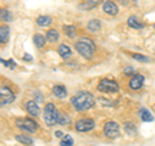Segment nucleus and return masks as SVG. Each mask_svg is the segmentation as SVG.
Returning a JSON list of instances; mask_svg holds the SVG:
<instances>
[{
	"label": "nucleus",
	"instance_id": "nucleus-12",
	"mask_svg": "<svg viewBox=\"0 0 155 146\" xmlns=\"http://www.w3.org/2000/svg\"><path fill=\"white\" fill-rule=\"evenodd\" d=\"M53 95L60 97V98H64V97L67 95V91L65 88V85L62 84H56L54 87H53Z\"/></svg>",
	"mask_w": 155,
	"mask_h": 146
},
{
	"label": "nucleus",
	"instance_id": "nucleus-25",
	"mask_svg": "<svg viewBox=\"0 0 155 146\" xmlns=\"http://www.w3.org/2000/svg\"><path fill=\"white\" fill-rule=\"evenodd\" d=\"M0 17H2V21H5V22H9L12 19V14L9 11H7V9H3L2 13H0Z\"/></svg>",
	"mask_w": 155,
	"mask_h": 146
},
{
	"label": "nucleus",
	"instance_id": "nucleus-24",
	"mask_svg": "<svg viewBox=\"0 0 155 146\" xmlns=\"http://www.w3.org/2000/svg\"><path fill=\"white\" fill-rule=\"evenodd\" d=\"M69 123H70V116H67L66 114H60V115H58V124L66 125Z\"/></svg>",
	"mask_w": 155,
	"mask_h": 146
},
{
	"label": "nucleus",
	"instance_id": "nucleus-28",
	"mask_svg": "<svg viewBox=\"0 0 155 146\" xmlns=\"http://www.w3.org/2000/svg\"><path fill=\"white\" fill-rule=\"evenodd\" d=\"M54 136H56V137H58V138H64V137H65L64 133H62L61 131H57V132L54 133Z\"/></svg>",
	"mask_w": 155,
	"mask_h": 146
},
{
	"label": "nucleus",
	"instance_id": "nucleus-21",
	"mask_svg": "<svg viewBox=\"0 0 155 146\" xmlns=\"http://www.w3.org/2000/svg\"><path fill=\"white\" fill-rule=\"evenodd\" d=\"M34 43H35V45L38 47V48H41L43 45L45 44V38L43 36V35H35L34 36Z\"/></svg>",
	"mask_w": 155,
	"mask_h": 146
},
{
	"label": "nucleus",
	"instance_id": "nucleus-8",
	"mask_svg": "<svg viewBox=\"0 0 155 146\" xmlns=\"http://www.w3.org/2000/svg\"><path fill=\"white\" fill-rule=\"evenodd\" d=\"M75 128H76L78 132H88V131L94 128V121L92 119H87V118L80 119V120L76 121Z\"/></svg>",
	"mask_w": 155,
	"mask_h": 146
},
{
	"label": "nucleus",
	"instance_id": "nucleus-33",
	"mask_svg": "<svg viewBox=\"0 0 155 146\" xmlns=\"http://www.w3.org/2000/svg\"><path fill=\"white\" fill-rule=\"evenodd\" d=\"M154 28H155V25H154Z\"/></svg>",
	"mask_w": 155,
	"mask_h": 146
},
{
	"label": "nucleus",
	"instance_id": "nucleus-3",
	"mask_svg": "<svg viewBox=\"0 0 155 146\" xmlns=\"http://www.w3.org/2000/svg\"><path fill=\"white\" fill-rule=\"evenodd\" d=\"M58 114L57 110L54 108V105L53 104H47L45 109H44V121L47 125H49V127H52V125H54L56 123H58Z\"/></svg>",
	"mask_w": 155,
	"mask_h": 146
},
{
	"label": "nucleus",
	"instance_id": "nucleus-1",
	"mask_svg": "<svg viewBox=\"0 0 155 146\" xmlns=\"http://www.w3.org/2000/svg\"><path fill=\"white\" fill-rule=\"evenodd\" d=\"M71 104L74 105L75 110L83 111V110H87L93 106L94 98L89 92H80V93H78L75 97L71 98Z\"/></svg>",
	"mask_w": 155,
	"mask_h": 146
},
{
	"label": "nucleus",
	"instance_id": "nucleus-5",
	"mask_svg": "<svg viewBox=\"0 0 155 146\" xmlns=\"http://www.w3.org/2000/svg\"><path fill=\"white\" fill-rule=\"evenodd\" d=\"M14 98H16V96L8 87H2V89H0V104H2V106L11 104L14 101Z\"/></svg>",
	"mask_w": 155,
	"mask_h": 146
},
{
	"label": "nucleus",
	"instance_id": "nucleus-11",
	"mask_svg": "<svg viewBox=\"0 0 155 146\" xmlns=\"http://www.w3.org/2000/svg\"><path fill=\"white\" fill-rule=\"evenodd\" d=\"M104 11L107 13V14L115 16V14L118 13V7H116L113 2H110V0H109V2H106V3L104 4Z\"/></svg>",
	"mask_w": 155,
	"mask_h": 146
},
{
	"label": "nucleus",
	"instance_id": "nucleus-10",
	"mask_svg": "<svg viewBox=\"0 0 155 146\" xmlns=\"http://www.w3.org/2000/svg\"><path fill=\"white\" fill-rule=\"evenodd\" d=\"M26 109L28 111V114H31L34 116H38L40 114V108H39L38 102H35V101H28L26 104Z\"/></svg>",
	"mask_w": 155,
	"mask_h": 146
},
{
	"label": "nucleus",
	"instance_id": "nucleus-16",
	"mask_svg": "<svg viewBox=\"0 0 155 146\" xmlns=\"http://www.w3.org/2000/svg\"><path fill=\"white\" fill-rule=\"evenodd\" d=\"M128 26L129 27H133V28H137V30H138V28H142L143 27V23L140 22L134 16H132V17L128 18Z\"/></svg>",
	"mask_w": 155,
	"mask_h": 146
},
{
	"label": "nucleus",
	"instance_id": "nucleus-32",
	"mask_svg": "<svg viewBox=\"0 0 155 146\" xmlns=\"http://www.w3.org/2000/svg\"><path fill=\"white\" fill-rule=\"evenodd\" d=\"M9 62H11V69H14V67H16V64H14V61H13V60H9Z\"/></svg>",
	"mask_w": 155,
	"mask_h": 146
},
{
	"label": "nucleus",
	"instance_id": "nucleus-31",
	"mask_svg": "<svg viewBox=\"0 0 155 146\" xmlns=\"http://www.w3.org/2000/svg\"><path fill=\"white\" fill-rule=\"evenodd\" d=\"M132 71H133V69H132V67H127V69L124 70V72H125V74H127V75H129V74H130V72H132Z\"/></svg>",
	"mask_w": 155,
	"mask_h": 146
},
{
	"label": "nucleus",
	"instance_id": "nucleus-20",
	"mask_svg": "<svg viewBox=\"0 0 155 146\" xmlns=\"http://www.w3.org/2000/svg\"><path fill=\"white\" fill-rule=\"evenodd\" d=\"M100 28H101V23H100V21H97V19H92V21L88 23L89 31H98Z\"/></svg>",
	"mask_w": 155,
	"mask_h": 146
},
{
	"label": "nucleus",
	"instance_id": "nucleus-9",
	"mask_svg": "<svg viewBox=\"0 0 155 146\" xmlns=\"http://www.w3.org/2000/svg\"><path fill=\"white\" fill-rule=\"evenodd\" d=\"M142 84H143V76L140 74H136L129 81V87L132 89H140L142 87Z\"/></svg>",
	"mask_w": 155,
	"mask_h": 146
},
{
	"label": "nucleus",
	"instance_id": "nucleus-22",
	"mask_svg": "<svg viewBox=\"0 0 155 146\" xmlns=\"http://www.w3.org/2000/svg\"><path fill=\"white\" fill-rule=\"evenodd\" d=\"M74 145V140H72L71 136L66 134L64 138L61 140V146H72Z\"/></svg>",
	"mask_w": 155,
	"mask_h": 146
},
{
	"label": "nucleus",
	"instance_id": "nucleus-4",
	"mask_svg": "<svg viewBox=\"0 0 155 146\" xmlns=\"http://www.w3.org/2000/svg\"><path fill=\"white\" fill-rule=\"evenodd\" d=\"M98 91L104 92V93H115L119 91V85L118 83L114 80H109V79H102L98 83Z\"/></svg>",
	"mask_w": 155,
	"mask_h": 146
},
{
	"label": "nucleus",
	"instance_id": "nucleus-2",
	"mask_svg": "<svg viewBox=\"0 0 155 146\" xmlns=\"http://www.w3.org/2000/svg\"><path fill=\"white\" fill-rule=\"evenodd\" d=\"M75 48L84 58H91L96 51V45L93 44V41L89 40V39H80V40L75 44Z\"/></svg>",
	"mask_w": 155,
	"mask_h": 146
},
{
	"label": "nucleus",
	"instance_id": "nucleus-29",
	"mask_svg": "<svg viewBox=\"0 0 155 146\" xmlns=\"http://www.w3.org/2000/svg\"><path fill=\"white\" fill-rule=\"evenodd\" d=\"M23 60H25V61H32V57L30 55H25V56H23Z\"/></svg>",
	"mask_w": 155,
	"mask_h": 146
},
{
	"label": "nucleus",
	"instance_id": "nucleus-26",
	"mask_svg": "<svg viewBox=\"0 0 155 146\" xmlns=\"http://www.w3.org/2000/svg\"><path fill=\"white\" fill-rule=\"evenodd\" d=\"M64 30H65V34H66L67 36H70V38H74V36H75L76 30H75L74 26H65Z\"/></svg>",
	"mask_w": 155,
	"mask_h": 146
},
{
	"label": "nucleus",
	"instance_id": "nucleus-6",
	"mask_svg": "<svg viewBox=\"0 0 155 146\" xmlns=\"http://www.w3.org/2000/svg\"><path fill=\"white\" fill-rule=\"evenodd\" d=\"M104 132L109 138H115V137H118V136L120 134V128H119V125L116 124L115 121H107V123L105 124Z\"/></svg>",
	"mask_w": 155,
	"mask_h": 146
},
{
	"label": "nucleus",
	"instance_id": "nucleus-14",
	"mask_svg": "<svg viewBox=\"0 0 155 146\" xmlns=\"http://www.w3.org/2000/svg\"><path fill=\"white\" fill-rule=\"evenodd\" d=\"M58 53H60V56L62 57V58H69L70 56H71V49L67 45H65V44H61L60 47H58Z\"/></svg>",
	"mask_w": 155,
	"mask_h": 146
},
{
	"label": "nucleus",
	"instance_id": "nucleus-13",
	"mask_svg": "<svg viewBox=\"0 0 155 146\" xmlns=\"http://www.w3.org/2000/svg\"><path fill=\"white\" fill-rule=\"evenodd\" d=\"M140 116H141V119H142L143 121H153V120H154L153 114L150 113L147 109H145V108L140 109Z\"/></svg>",
	"mask_w": 155,
	"mask_h": 146
},
{
	"label": "nucleus",
	"instance_id": "nucleus-27",
	"mask_svg": "<svg viewBox=\"0 0 155 146\" xmlns=\"http://www.w3.org/2000/svg\"><path fill=\"white\" fill-rule=\"evenodd\" d=\"M133 58L136 61H140V62H149L150 61L149 57L142 56V55H137V53H134V55H133Z\"/></svg>",
	"mask_w": 155,
	"mask_h": 146
},
{
	"label": "nucleus",
	"instance_id": "nucleus-30",
	"mask_svg": "<svg viewBox=\"0 0 155 146\" xmlns=\"http://www.w3.org/2000/svg\"><path fill=\"white\" fill-rule=\"evenodd\" d=\"M87 2L91 3V4H93V5H94V4H98L100 2H102V0H87Z\"/></svg>",
	"mask_w": 155,
	"mask_h": 146
},
{
	"label": "nucleus",
	"instance_id": "nucleus-19",
	"mask_svg": "<svg viewBox=\"0 0 155 146\" xmlns=\"http://www.w3.org/2000/svg\"><path fill=\"white\" fill-rule=\"evenodd\" d=\"M47 40L51 43H56L58 40V32L56 30H49L47 32Z\"/></svg>",
	"mask_w": 155,
	"mask_h": 146
},
{
	"label": "nucleus",
	"instance_id": "nucleus-23",
	"mask_svg": "<svg viewBox=\"0 0 155 146\" xmlns=\"http://www.w3.org/2000/svg\"><path fill=\"white\" fill-rule=\"evenodd\" d=\"M124 129L129 136H136V128L132 123H125L124 124Z\"/></svg>",
	"mask_w": 155,
	"mask_h": 146
},
{
	"label": "nucleus",
	"instance_id": "nucleus-15",
	"mask_svg": "<svg viewBox=\"0 0 155 146\" xmlns=\"http://www.w3.org/2000/svg\"><path fill=\"white\" fill-rule=\"evenodd\" d=\"M36 23H38L39 26H41V27L49 26L51 23H52V18H51L49 16H40V17H38Z\"/></svg>",
	"mask_w": 155,
	"mask_h": 146
},
{
	"label": "nucleus",
	"instance_id": "nucleus-17",
	"mask_svg": "<svg viewBox=\"0 0 155 146\" xmlns=\"http://www.w3.org/2000/svg\"><path fill=\"white\" fill-rule=\"evenodd\" d=\"M8 36H9V27L2 26L0 27V41H2V44H5V41L8 40Z\"/></svg>",
	"mask_w": 155,
	"mask_h": 146
},
{
	"label": "nucleus",
	"instance_id": "nucleus-18",
	"mask_svg": "<svg viewBox=\"0 0 155 146\" xmlns=\"http://www.w3.org/2000/svg\"><path fill=\"white\" fill-rule=\"evenodd\" d=\"M16 140H17V141H19V142H22V144L27 145V146H31V145H34V141H32V138H30V137H28V136L17 134V136H16Z\"/></svg>",
	"mask_w": 155,
	"mask_h": 146
},
{
	"label": "nucleus",
	"instance_id": "nucleus-7",
	"mask_svg": "<svg viewBox=\"0 0 155 146\" xmlns=\"http://www.w3.org/2000/svg\"><path fill=\"white\" fill-rule=\"evenodd\" d=\"M16 123L19 128L26 131V132H35L38 129V124L31 119H17Z\"/></svg>",
	"mask_w": 155,
	"mask_h": 146
}]
</instances>
